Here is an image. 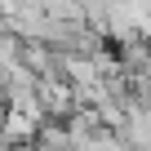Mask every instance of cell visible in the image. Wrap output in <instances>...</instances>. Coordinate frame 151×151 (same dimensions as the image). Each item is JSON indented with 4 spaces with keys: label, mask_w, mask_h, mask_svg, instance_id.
Segmentation results:
<instances>
[{
    "label": "cell",
    "mask_w": 151,
    "mask_h": 151,
    "mask_svg": "<svg viewBox=\"0 0 151 151\" xmlns=\"http://www.w3.org/2000/svg\"><path fill=\"white\" fill-rule=\"evenodd\" d=\"M22 62V40L18 36H0V71H14Z\"/></svg>",
    "instance_id": "obj_1"
}]
</instances>
